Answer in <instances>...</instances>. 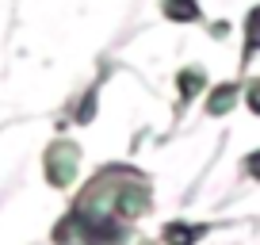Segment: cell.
Here are the masks:
<instances>
[{"instance_id":"cell-2","label":"cell","mask_w":260,"mask_h":245,"mask_svg":"<svg viewBox=\"0 0 260 245\" xmlns=\"http://www.w3.org/2000/svg\"><path fill=\"white\" fill-rule=\"evenodd\" d=\"M77 165H81V149L77 142H50L46 154H42V172H46V184L50 188H69L77 180Z\"/></svg>"},{"instance_id":"cell-4","label":"cell","mask_w":260,"mask_h":245,"mask_svg":"<svg viewBox=\"0 0 260 245\" xmlns=\"http://www.w3.org/2000/svg\"><path fill=\"white\" fill-rule=\"evenodd\" d=\"M207 234H211V222H187V219H176V222H165L161 245H199Z\"/></svg>"},{"instance_id":"cell-11","label":"cell","mask_w":260,"mask_h":245,"mask_svg":"<svg viewBox=\"0 0 260 245\" xmlns=\"http://www.w3.org/2000/svg\"><path fill=\"white\" fill-rule=\"evenodd\" d=\"M245 172H249L252 180H260V149H256V154H249V157H245Z\"/></svg>"},{"instance_id":"cell-12","label":"cell","mask_w":260,"mask_h":245,"mask_svg":"<svg viewBox=\"0 0 260 245\" xmlns=\"http://www.w3.org/2000/svg\"><path fill=\"white\" fill-rule=\"evenodd\" d=\"M142 245H153V241H142Z\"/></svg>"},{"instance_id":"cell-5","label":"cell","mask_w":260,"mask_h":245,"mask_svg":"<svg viewBox=\"0 0 260 245\" xmlns=\"http://www.w3.org/2000/svg\"><path fill=\"white\" fill-rule=\"evenodd\" d=\"M260 54V4L245 12V39H241V73H249L252 57Z\"/></svg>"},{"instance_id":"cell-1","label":"cell","mask_w":260,"mask_h":245,"mask_svg":"<svg viewBox=\"0 0 260 245\" xmlns=\"http://www.w3.org/2000/svg\"><path fill=\"white\" fill-rule=\"evenodd\" d=\"M54 241L57 245H122L126 241V222L115 219L111 211H100V207L77 199L73 211L54 226Z\"/></svg>"},{"instance_id":"cell-9","label":"cell","mask_w":260,"mask_h":245,"mask_svg":"<svg viewBox=\"0 0 260 245\" xmlns=\"http://www.w3.org/2000/svg\"><path fill=\"white\" fill-rule=\"evenodd\" d=\"M96 107H100V84H92V88L81 96V104H77V122H92Z\"/></svg>"},{"instance_id":"cell-10","label":"cell","mask_w":260,"mask_h":245,"mask_svg":"<svg viewBox=\"0 0 260 245\" xmlns=\"http://www.w3.org/2000/svg\"><path fill=\"white\" fill-rule=\"evenodd\" d=\"M245 104H249L252 115H260V77H256V81H249V88H245Z\"/></svg>"},{"instance_id":"cell-6","label":"cell","mask_w":260,"mask_h":245,"mask_svg":"<svg viewBox=\"0 0 260 245\" xmlns=\"http://www.w3.org/2000/svg\"><path fill=\"white\" fill-rule=\"evenodd\" d=\"M203 88H207V69H203V66H187V69H180V73H176L180 104H191Z\"/></svg>"},{"instance_id":"cell-3","label":"cell","mask_w":260,"mask_h":245,"mask_svg":"<svg viewBox=\"0 0 260 245\" xmlns=\"http://www.w3.org/2000/svg\"><path fill=\"white\" fill-rule=\"evenodd\" d=\"M126 176L130 172H122V184H111L107 211H111L115 219H122V222H134V219H142V215L149 211V188H146V180L126 184Z\"/></svg>"},{"instance_id":"cell-8","label":"cell","mask_w":260,"mask_h":245,"mask_svg":"<svg viewBox=\"0 0 260 245\" xmlns=\"http://www.w3.org/2000/svg\"><path fill=\"white\" fill-rule=\"evenodd\" d=\"M237 92H241L237 84H218V88H211V96H207L203 111L211 115V119H214V115H226L230 107L237 104Z\"/></svg>"},{"instance_id":"cell-7","label":"cell","mask_w":260,"mask_h":245,"mask_svg":"<svg viewBox=\"0 0 260 245\" xmlns=\"http://www.w3.org/2000/svg\"><path fill=\"white\" fill-rule=\"evenodd\" d=\"M161 16L169 23H199L203 8H199V0H161Z\"/></svg>"}]
</instances>
